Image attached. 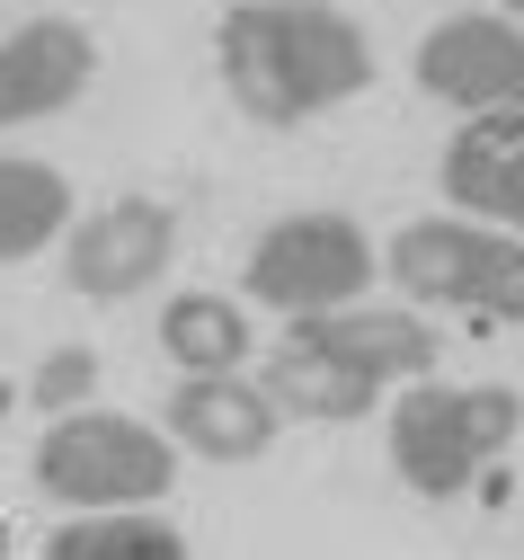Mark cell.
<instances>
[{
	"instance_id": "cell-2",
	"label": "cell",
	"mask_w": 524,
	"mask_h": 560,
	"mask_svg": "<svg viewBox=\"0 0 524 560\" xmlns=\"http://www.w3.org/2000/svg\"><path fill=\"white\" fill-rule=\"evenodd\" d=\"M524 428V400L506 383H409L392 400V471L418 499H454L471 471H489Z\"/></svg>"
},
{
	"instance_id": "cell-5",
	"label": "cell",
	"mask_w": 524,
	"mask_h": 560,
	"mask_svg": "<svg viewBox=\"0 0 524 560\" xmlns=\"http://www.w3.org/2000/svg\"><path fill=\"white\" fill-rule=\"evenodd\" d=\"M241 285L284 312V320H321V312H356V294L373 285V241L347 214H284L258 232Z\"/></svg>"
},
{
	"instance_id": "cell-16",
	"label": "cell",
	"mask_w": 524,
	"mask_h": 560,
	"mask_svg": "<svg viewBox=\"0 0 524 560\" xmlns=\"http://www.w3.org/2000/svg\"><path fill=\"white\" fill-rule=\"evenodd\" d=\"M90 392H98V357H90V347H54V357L27 374V400H36L45 418H71V409H90Z\"/></svg>"
},
{
	"instance_id": "cell-12",
	"label": "cell",
	"mask_w": 524,
	"mask_h": 560,
	"mask_svg": "<svg viewBox=\"0 0 524 560\" xmlns=\"http://www.w3.org/2000/svg\"><path fill=\"white\" fill-rule=\"evenodd\" d=\"M258 383H267V400L284 418H373V400H383V374H364L347 357H321V347H276Z\"/></svg>"
},
{
	"instance_id": "cell-7",
	"label": "cell",
	"mask_w": 524,
	"mask_h": 560,
	"mask_svg": "<svg viewBox=\"0 0 524 560\" xmlns=\"http://www.w3.org/2000/svg\"><path fill=\"white\" fill-rule=\"evenodd\" d=\"M170 249H178L170 205L116 196V205H98V214L62 241V285L90 294V303H125V294H142V285L170 267Z\"/></svg>"
},
{
	"instance_id": "cell-15",
	"label": "cell",
	"mask_w": 524,
	"mask_h": 560,
	"mask_svg": "<svg viewBox=\"0 0 524 560\" xmlns=\"http://www.w3.org/2000/svg\"><path fill=\"white\" fill-rule=\"evenodd\" d=\"M45 560H187V534L152 508H125V516H71Z\"/></svg>"
},
{
	"instance_id": "cell-13",
	"label": "cell",
	"mask_w": 524,
	"mask_h": 560,
	"mask_svg": "<svg viewBox=\"0 0 524 560\" xmlns=\"http://www.w3.org/2000/svg\"><path fill=\"white\" fill-rule=\"evenodd\" d=\"M161 357L178 374H241L249 357V312L232 294H170L161 312Z\"/></svg>"
},
{
	"instance_id": "cell-3",
	"label": "cell",
	"mask_w": 524,
	"mask_h": 560,
	"mask_svg": "<svg viewBox=\"0 0 524 560\" xmlns=\"http://www.w3.org/2000/svg\"><path fill=\"white\" fill-rule=\"evenodd\" d=\"M170 480H178V445L161 428H142V418H116V409H71L36 445V489L81 516L152 508Z\"/></svg>"
},
{
	"instance_id": "cell-10",
	"label": "cell",
	"mask_w": 524,
	"mask_h": 560,
	"mask_svg": "<svg viewBox=\"0 0 524 560\" xmlns=\"http://www.w3.org/2000/svg\"><path fill=\"white\" fill-rule=\"evenodd\" d=\"M444 196H454L471 223L524 232V107L463 116V133L444 143Z\"/></svg>"
},
{
	"instance_id": "cell-11",
	"label": "cell",
	"mask_w": 524,
	"mask_h": 560,
	"mask_svg": "<svg viewBox=\"0 0 524 560\" xmlns=\"http://www.w3.org/2000/svg\"><path fill=\"white\" fill-rule=\"evenodd\" d=\"M284 347H321V357H347L383 383H435V329L418 312H321V320H293Z\"/></svg>"
},
{
	"instance_id": "cell-9",
	"label": "cell",
	"mask_w": 524,
	"mask_h": 560,
	"mask_svg": "<svg viewBox=\"0 0 524 560\" xmlns=\"http://www.w3.org/2000/svg\"><path fill=\"white\" fill-rule=\"evenodd\" d=\"M90 72H98L90 27H71V19H27L19 36H0V125L62 116L71 98L90 90Z\"/></svg>"
},
{
	"instance_id": "cell-17",
	"label": "cell",
	"mask_w": 524,
	"mask_h": 560,
	"mask_svg": "<svg viewBox=\"0 0 524 560\" xmlns=\"http://www.w3.org/2000/svg\"><path fill=\"white\" fill-rule=\"evenodd\" d=\"M506 19H515V27H524V0H506Z\"/></svg>"
},
{
	"instance_id": "cell-8",
	"label": "cell",
	"mask_w": 524,
	"mask_h": 560,
	"mask_svg": "<svg viewBox=\"0 0 524 560\" xmlns=\"http://www.w3.org/2000/svg\"><path fill=\"white\" fill-rule=\"evenodd\" d=\"M161 418H170V445H187L205 463H258L276 445V428H284V409L249 374H187Z\"/></svg>"
},
{
	"instance_id": "cell-1",
	"label": "cell",
	"mask_w": 524,
	"mask_h": 560,
	"mask_svg": "<svg viewBox=\"0 0 524 560\" xmlns=\"http://www.w3.org/2000/svg\"><path fill=\"white\" fill-rule=\"evenodd\" d=\"M222 90L249 125H303L373 81V45L329 0H232L213 27Z\"/></svg>"
},
{
	"instance_id": "cell-4",
	"label": "cell",
	"mask_w": 524,
	"mask_h": 560,
	"mask_svg": "<svg viewBox=\"0 0 524 560\" xmlns=\"http://www.w3.org/2000/svg\"><path fill=\"white\" fill-rule=\"evenodd\" d=\"M383 276L409 303H444L471 320H524V232H498L471 214L400 223L383 249Z\"/></svg>"
},
{
	"instance_id": "cell-18",
	"label": "cell",
	"mask_w": 524,
	"mask_h": 560,
	"mask_svg": "<svg viewBox=\"0 0 524 560\" xmlns=\"http://www.w3.org/2000/svg\"><path fill=\"white\" fill-rule=\"evenodd\" d=\"M0 418H10V383H0Z\"/></svg>"
},
{
	"instance_id": "cell-14",
	"label": "cell",
	"mask_w": 524,
	"mask_h": 560,
	"mask_svg": "<svg viewBox=\"0 0 524 560\" xmlns=\"http://www.w3.org/2000/svg\"><path fill=\"white\" fill-rule=\"evenodd\" d=\"M62 223H71V187H62V170H45V161H10V152H0V267H19V258H36L45 241H62Z\"/></svg>"
},
{
	"instance_id": "cell-6",
	"label": "cell",
	"mask_w": 524,
	"mask_h": 560,
	"mask_svg": "<svg viewBox=\"0 0 524 560\" xmlns=\"http://www.w3.org/2000/svg\"><path fill=\"white\" fill-rule=\"evenodd\" d=\"M418 90L444 98V107H463V116H506L524 107V27L515 19H444L418 36Z\"/></svg>"
}]
</instances>
